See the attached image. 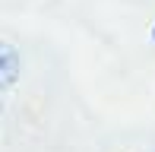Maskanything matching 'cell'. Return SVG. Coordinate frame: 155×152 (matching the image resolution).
Segmentation results:
<instances>
[{"label":"cell","mask_w":155,"mask_h":152,"mask_svg":"<svg viewBox=\"0 0 155 152\" xmlns=\"http://www.w3.org/2000/svg\"><path fill=\"white\" fill-rule=\"evenodd\" d=\"M152 35H155V32H152Z\"/></svg>","instance_id":"2"},{"label":"cell","mask_w":155,"mask_h":152,"mask_svg":"<svg viewBox=\"0 0 155 152\" xmlns=\"http://www.w3.org/2000/svg\"><path fill=\"white\" fill-rule=\"evenodd\" d=\"M19 70H22V60H19V51L10 45V41L0 38V95L10 86H16Z\"/></svg>","instance_id":"1"}]
</instances>
